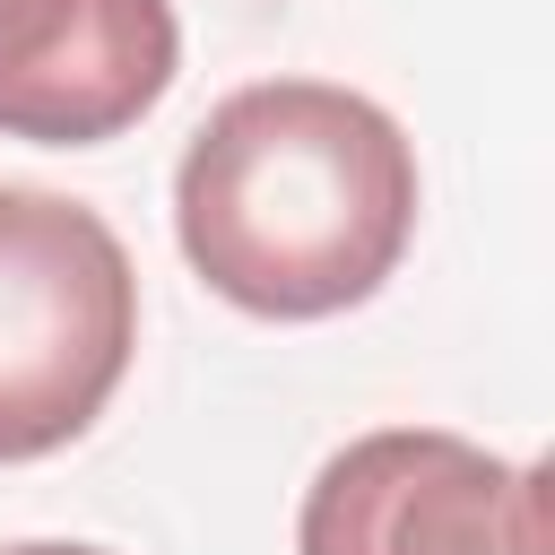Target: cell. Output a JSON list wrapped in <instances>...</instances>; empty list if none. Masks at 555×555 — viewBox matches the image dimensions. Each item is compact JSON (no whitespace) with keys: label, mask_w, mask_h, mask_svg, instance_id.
Returning a JSON list of instances; mask_svg holds the SVG:
<instances>
[{"label":"cell","mask_w":555,"mask_h":555,"mask_svg":"<svg viewBox=\"0 0 555 555\" xmlns=\"http://www.w3.org/2000/svg\"><path fill=\"white\" fill-rule=\"evenodd\" d=\"M173 234L234 312L330 321L399 269L416 234V147L356 87H234L173 165Z\"/></svg>","instance_id":"1"},{"label":"cell","mask_w":555,"mask_h":555,"mask_svg":"<svg viewBox=\"0 0 555 555\" xmlns=\"http://www.w3.org/2000/svg\"><path fill=\"white\" fill-rule=\"evenodd\" d=\"M139 347L121 234L35 182H0V468L78 442Z\"/></svg>","instance_id":"2"},{"label":"cell","mask_w":555,"mask_h":555,"mask_svg":"<svg viewBox=\"0 0 555 555\" xmlns=\"http://www.w3.org/2000/svg\"><path fill=\"white\" fill-rule=\"evenodd\" d=\"M295 555H555L546 468L442 425H382L321 460Z\"/></svg>","instance_id":"3"},{"label":"cell","mask_w":555,"mask_h":555,"mask_svg":"<svg viewBox=\"0 0 555 555\" xmlns=\"http://www.w3.org/2000/svg\"><path fill=\"white\" fill-rule=\"evenodd\" d=\"M173 69V0H0V139H121L165 104Z\"/></svg>","instance_id":"4"},{"label":"cell","mask_w":555,"mask_h":555,"mask_svg":"<svg viewBox=\"0 0 555 555\" xmlns=\"http://www.w3.org/2000/svg\"><path fill=\"white\" fill-rule=\"evenodd\" d=\"M0 555H104V546H78V538H26V546H0Z\"/></svg>","instance_id":"5"}]
</instances>
